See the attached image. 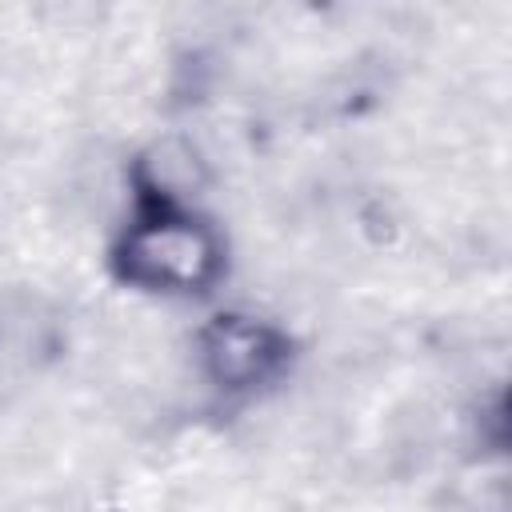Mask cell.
Here are the masks:
<instances>
[{
    "label": "cell",
    "mask_w": 512,
    "mask_h": 512,
    "mask_svg": "<svg viewBox=\"0 0 512 512\" xmlns=\"http://www.w3.org/2000/svg\"><path fill=\"white\" fill-rule=\"evenodd\" d=\"M116 268L144 292H204L220 272V240L204 220L172 204H156L124 228Z\"/></svg>",
    "instance_id": "cell-1"
},
{
    "label": "cell",
    "mask_w": 512,
    "mask_h": 512,
    "mask_svg": "<svg viewBox=\"0 0 512 512\" xmlns=\"http://www.w3.org/2000/svg\"><path fill=\"white\" fill-rule=\"evenodd\" d=\"M208 376L220 388H256L272 380L288 360V340L280 328L256 316H216L200 340Z\"/></svg>",
    "instance_id": "cell-2"
}]
</instances>
